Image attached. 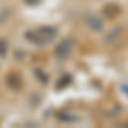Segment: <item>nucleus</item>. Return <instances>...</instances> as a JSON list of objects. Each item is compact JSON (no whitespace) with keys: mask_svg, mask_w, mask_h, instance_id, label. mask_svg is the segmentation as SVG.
<instances>
[{"mask_svg":"<svg viewBox=\"0 0 128 128\" xmlns=\"http://www.w3.org/2000/svg\"><path fill=\"white\" fill-rule=\"evenodd\" d=\"M86 24H87L89 29L94 31V32H101L104 29V20H102V17H99L98 14H87L86 16Z\"/></svg>","mask_w":128,"mask_h":128,"instance_id":"obj_1","label":"nucleus"},{"mask_svg":"<svg viewBox=\"0 0 128 128\" xmlns=\"http://www.w3.org/2000/svg\"><path fill=\"white\" fill-rule=\"evenodd\" d=\"M74 43H75V41L72 40V38L62 41V43H60V46L56 48V55H58L60 58H67L70 53H72V50H74Z\"/></svg>","mask_w":128,"mask_h":128,"instance_id":"obj_2","label":"nucleus"},{"mask_svg":"<svg viewBox=\"0 0 128 128\" xmlns=\"http://www.w3.org/2000/svg\"><path fill=\"white\" fill-rule=\"evenodd\" d=\"M120 12H121V7H120L118 4H114V2H109V4H106V5L102 7V16L108 17V19L118 17Z\"/></svg>","mask_w":128,"mask_h":128,"instance_id":"obj_3","label":"nucleus"},{"mask_svg":"<svg viewBox=\"0 0 128 128\" xmlns=\"http://www.w3.org/2000/svg\"><path fill=\"white\" fill-rule=\"evenodd\" d=\"M121 32H123V28H121V26L113 28L109 32H106V36H104V43H106V44H114L116 40L121 36Z\"/></svg>","mask_w":128,"mask_h":128,"instance_id":"obj_4","label":"nucleus"},{"mask_svg":"<svg viewBox=\"0 0 128 128\" xmlns=\"http://www.w3.org/2000/svg\"><path fill=\"white\" fill-rule=\"evenodd\" d=\"M120 89H121V92H123L125 96H128V84H121Z\"/></svg>","mask_w":128,"mask_h":128,"instance_id":"obj_5","label":"nucleus"}]
</instances>
